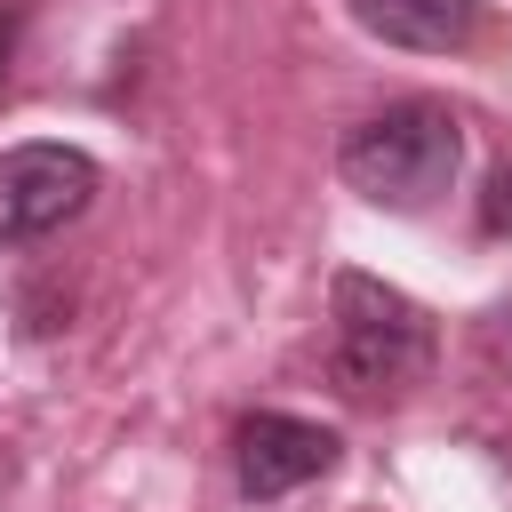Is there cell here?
Here are the masks:
<instances>
[{
	"label": "cell",
	"mask_w": 512,
	"mask_h": 512,
	"mask_svg": "<svg viewBox=\"0 0 512 512\" xmlns=\"http://www.w3.org/2000/svg\"><path fill=\"white\" fill-rule=\"evenodd\" d=\"M456 160H464V128H456V112L432 104V96H400V104L368 112V120L336 144L344 184H352L360 200H376V208H400V216L432 208V200L456 184Z\"/></svg>",
	"instance_id": "1"
},
{
	"label": "cell",
	"mask_w": 512,
	"mask_h": 512,
	"mask_svg": "<svg viewBox=\"0 0 512 512\" xmlns=\"http://www.w3.org/2000/svg\"><path fill=\"white\" fill-rule=\"evenodd\" d=\"M328 360L352 400H400L408 384L432 376V312L400 296L392 280L336 272L328 280Z\"/></svg>",
	"instance_id": "2"
},
{
	"label": "cell",
	"mask_w": 512,
	"mask_h": 512,
	"mask_svg": "<svg viewBox=\"0 0 512 512\" xmlns=\"http://www.w3.org/2000/svg\"><path fill=\"white\" fill-rule=\"evenodd\" d=\"M96 200V160L80 144H8L0 152V240H48Z\"/></svg>",
	"instance_id": "3"
},
{
	"label": "cell",
	"mask_w": 512,
	"mask_h": 512,
	"mask_svg": "<svg viewBox=\"0 0 512 512\" xmlns=\"http://www.w3.org/2000/svg\"><path fill=\"white\" fill-rule=\"evenodd\" d=\"M336 448H344V440H336L328 424L288 416V408H256V416H240V432H232L240 496H248V504H280V496H296L304 480L336 472Z\"/></svg>",
	"instance_id": "4"
},
{
	"label": "cell",
	"mask_w": 512,
	"mask_h": 512,
	"mask_svg": "<svg viewBox=\"0 0 512 512\" xmlns=\"http://www.w3.org/2000/svg\"><path fill=\"white\" fill-rule=\"evenodd\" d=\"M352 24L384 48H424L448 56L480 32V0H352Z\"/></svg>",
	"instance_id": "5"
},
{
	"label": "cell",
	"mask_w": 512,
	"mask_h": 512,
	"mask_svg": "<svg viewBox=\"0 0 512 512\" xmlns=\"http://www.w3.org/2000/svg\"><path fill=\"white\" fill-rule=\"evenodd\" d=\"M480 224H488V232H504V224H512V168H496V184H488V208H480Z\"/></svg>",
	"instance_id": "6"
},
{
	"label": "cell",
	"mask_w": 512,
	"mask_h": 512,
	"mask_svg": "<svg viewBox=\"0 0 512 512\" xmlns=\"http://www.w3.org/2000/svg\"><path fill=\"white\" fill-rule=\"evenodd\" d=\"M16 32H24V16H16V8H0V88H8V56H16Z\"/></svg>",
	"instance_id": "7"
}]
</instances>
